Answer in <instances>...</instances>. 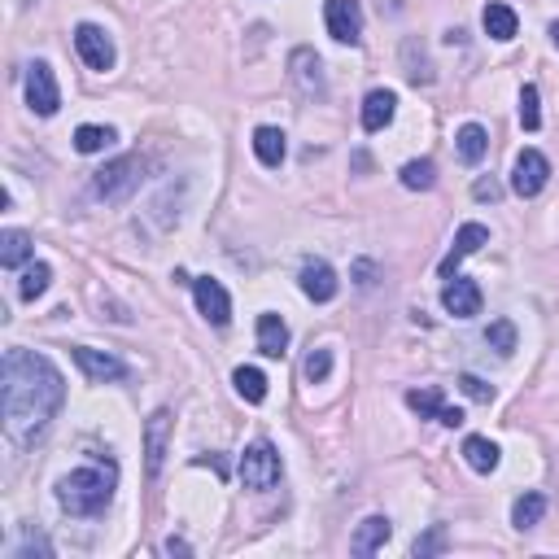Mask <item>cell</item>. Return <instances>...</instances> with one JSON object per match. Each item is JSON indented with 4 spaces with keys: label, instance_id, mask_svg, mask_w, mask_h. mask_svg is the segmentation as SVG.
<instances>
[{
    "label": "cell",
    "instance_id": "cell-1",
    "mask_svg": "<svg viewBox=\"0 0 559 559\" xmlns=\"http://www.w3.org/2000/svg\"><path fill=\"white\" fill-rule=\"evenodd\" d=\"M66 402V380L62 372L35 350H5L0 363V415H5V433L14 442L40 437L49 420Z\"/></svg>",
    "mask_w": 559,
    "mask_h": 559
},
{
    "label": "cell",
    "instance_id": "cell-2",
    "mask_svg": "<svg viewBox=\"0 0 559 559\" xmlns=\"http://www.w3.org/2000/svg\"><path fill=\"white\" fill-rule=\"evenodd\" d=\"M114 498V463L105 468H75L57 481V503L70 516H101Z\"/></svg>",
    "mask_w": 559,
    "mask_h": 559
},
{
    "label": "cell",
    "instance_id": "cell-3",
    "mask_svg": "<svg viewBox=\"0 0 559 559\" xmlns=\"http://www.w3.org/2000/svg\"><path fill=\"white\" fill-rule=\"evenodd\" d=\"M140 171H145V162L140 158H118V162H105L97 175H92V193L101 201H123L132 197L140 188Z\"/></svg>",
    "mask_w": 559,
    "mask_h": 559
},
{
    "label": "cell",
    "instance_id": "cell-4",
    "mask_svg": "<svg viewBox=\"0 0 559 559\" xmlns=\"http://www.w3.org/2000/svg\"><path fill=\"white\" fill-rule=\"evenodd\" d=\"M280 455H276V446L271 442H254L241 455V481H245V490H271V485L280 481Z\"/></svg>",
    "mask_w": 559,
    "mask_h": 559
},
{
    "label": "cell",
    "instance_id": "cell-5",
    "mask_svg": "<svg viewBox=\"0 0 559 559\" xmlns=\"http://www.w3.org/2000/svg\"><path fill=\"white\" fill-rule=\"evenodd\" d=\"M27 105L40 118H53L57 110H62V92H57V79H53L49 62H31L27 66Z\"/></svg>",
    "mask_w": 559,
    "mask_h": 559
},
{
    "label": "cell",
    "instance_id": "cell-6",
    "mask_svg": "<svg viewBox=\"0 0 559 559\" xmlns=\"http://www.w3.org/2000/svg\"><path fill=\"white\" fill-rule=\"evenodd\" d=\"M546 180H551V162H546V153L538 149H525L511 166V188H516V197H538Z\"/></svg>",
    "mask_w": 559,
    "mask_h": 559
},
{
    "label": "cell",
    "instance_id": "cell-7",
    "mask_svg": "<svg viewBox=\"0 0 559 559\" xmlns=\"http://www.w3.org/2000/svg\"><path fill=\"white\" fill-rule=\"evenodd\" d=\"M324 22H328V35L337 44H359V35H363L359 0H328V5H324Z\"/></svg>",
    "mask_w": 559,
    "mask_h": 559
},
{
    "label": "cell",
    "instance_id": "cell-8",
    "mask_svg": "<svg viewBox=\"0 0 559 559\" xmlns=\"http://www.w3.org/2000/svg\"><path fill=\"white\" fill-rule=\"evenodd\" d=\"M70 354H75L79 372L88 376L92 385H114V380H127V363H123V359H114V354L92 350V346H75Z\"/></svg>",
    "mask_w": 559,
    "mask_h": 559
},
{
    "label": "cell",
    "instance_id": "cell-9",
    "mask_svg": "<svg viewBox=\"0 0 559 559\" xmlns=\"http://www.w3.org/2000/svg\"><path fill=\"white\" fill-rule=\"evenodd\" d=\"M193 297H197V311L206 315V324L228 328V319H232V297H228V289H223L219 280H210V276L193 280Z\"/></svg>",
    "mask_w": 559,
    "mask_h": 559
},
{
    "label": "cell",
    "instance_id": "cell-10",
    "mask_svg": "<svg viewBox=\"0 0 559 559\" xmlns=\"http://www.w3.org/2000/svg\"><path fill=\"white\" fill-rule=\"evenodd\" d=\"M75 49H79V57H83V66H92V70H110V66H114V44H110V35H105L101 27H92V22L75 27Z\"/></svg>",
    "mask_w": 559,
    "mask_h": 559
},
{
    "label": "cell",
    "instance_id": "cell-11",
    "mask_svg": "<svg viewBox=\"0 0 559 559\" xmlns=\"http://www.w3.org/2000/svg\"><path fill=\"white\" fill-rule=\"evenodd\" d=\"M481 245H490V228H485V223H463V228L455 232V245H450V254L442 258V267H437V271H442V280L455 276L463 258H468V254H477Z\"/></svg>",
    "mask_w": 559,
    "mask_h": 559
},
{
    "label": "cell",
    "instance_id": "cell-12",
    "mask_svg": "<svg viewBox=\"0 0 559 559\" xmlns=\"http://www.w3.org/2000/svg\"><path fill=\"white\" fill-rule=\"evenodd\" d=\"M171 411L158 407L149 415V424H145V468H149V477H158L162 472V459H166V437H171Z\"/></svg>",
    "mask_w": 559,
    "mask_h": 559
},
{
    "label": "cell",
    "instance_id": "cell-13",
    "mask_svg": "<svg viewBox=\"0 0 559 559\" xmlns=\"http://www.w3.org/2000/svg\"><path fill=\"white\" fill-rule=\"evenodd\" d=\"M442 306L455 319H472V315H481V289H477V280H463V276H450L446 280V289H442Z\"/></svg>",
    "mask_w": 559,
    "mask_h": 559
},
{
    "label": "cell",
    "instance_id": "cell-14",
    "mask_svg": "<svg viewBox=\"0 0 559 559\" xmlns=\"http://www.w3.org/2000/svg\"><path fill=\"white\" fill-rule=\"evenodd\" d=\"M297 280H302V293L311 297V302H332V297H337V289H341V284H337V271H332L324 258H311V263L302 267V276H297Z\"/></svg>",
    "mask_w": 559,
    "mask_h": 559
},
{
    "label": "cell",
    "instance_id": "cell-15",
    "mask_svg": "<svg viewBox=\"0 0 559 559\" xmlns=\"http://www.w3.org/2000/svg\"><path fill=\"white\" fill-rule=\"evenodd\" d=\"M389 538H394V525H389V516H367L363 525L354 529L350 551H354V555H376V551H385Z\"/></svg>",
    "mask_w": 559,
    "mask_h": 559
},
{
    "label": "cell",
    "instance_id": "cell-16",
    "mask_svg": "<svg viewBox=\"0 0 559 559\" xmlns=\"http://www.w3.org/2000/svg\"><path fill=\"white\" fill-rule=\"evenodd\" d=\"M394 110H398V97L389 88L367 92V101H363V132H385V127L394 123Z\"/></svg>",
    "mask_w": 559,
    "mask_h": 559
},
{
    "label": "cell",
    "instance_id": "cell-17",
    "mask_svg": "<svg viewBox=\"0 0 559 559\" xmlns=\"http://www.w3.org/2000/svg\"><path fill=\"white\" fill-rule=\"evenodd\" d=\"M293 79H297V88L306 92V97H324V62L311 53V49H297L293 53Z\"/></svg>",
    "mask_w": 559,
    "mask_h": 559
},
{
    "label": "cell",
    "instance_id": "cell-18",
    "mask_svg": "<svg viewBox=\"0 0 559 559\" xmlns=\"http://www.w3.org/2000/svg\"><path fill=\"white\" fill-rule=\"evenodd\" d=\"M481 27H485L490 40L507 44V40H516L520 18H516V9H511V5H498V0H490V5H485V14H481Z\"/></svg>",
    "mask_w": 559,
    "mask_h": 559
},
{
    "label": "cell",
    "instance_id": "cell-19",
    "mask_svg": "<svg viewBox=\"0 0 559 559\" xmlns=\"http://www.w3.org/2000/svg\"><path fill=\"white\" fill-rule=\"evenodd\" d=\"M258 350L267 354V359H280L284 350H289V324H284L280 315H258Z\"/></svg>",
    "mask_w": 559,
    "mask_h": 559
},
{
    "label": "cell",
    "instance_id": "cell-20",
    "mask_svg": "<svg viewBox=\"0 0 559 559\" xmlns=\"http://www.w3.org/2000/svg\"><path fill=\"white\" fill-rule=\"evenodd\" d=\"M402 66H407V79L415 83V88H420V83L428 88V83L437 79V70H433V62H428L424 44L415 40V35H411V40H402Z\"/></svg>",
    "mask_w": 559,
    "mask_h": 559
},
{
    "label": "cell",
    "instance_id": "cell-21",
    "mask_svg": "<svg viewBox=\"0 0 559 559\" xmlns=\"http://www.w3.org/2000/svg\"><path fill=\"white\" fill-rule=\"evenodd\" d=\"M31 254H35V245H31V236H27V232H18V228L0 232V267H5V271H14V267H22V263H31Z\"/></svg>",
    "mask_w": 559,
    "mask_h": 559
},
{
    "label": "cell",
    "instance_id": "cell-22",
    "mask_svg": "<svg viewBox=\"0 0 559 559\" xmlns=\"http://www.w3.org/2000/svg\"><path fill=\"white\" fill-rule=\"evenodd\" d=\"M254 153H258V162H263V166H280L284 153H289L280 127H258V132H254Z\"/></svg>",
    "mask_w": 559,
    "mask_h": 559
},
{
    "label": "cell",
    "instance_id": "cell-23",
    "mask_svg": "<svg viewBox=\"0 0 559 559\" xmlns=\"http://www.w3.org/2000/svg\"><path fill=\"white\" fill-rule=\"evenodd\" d=\"M455 140H459V158L468 162V166H477L485 158V149H490V136H485L481 123H463Z\"/></svg>",
    "mask_w": 559,
    "mask_h": 559
},
{
    "label": "cell",
    "instance_id": "cell-24",
    "mask_svg": "<svg viewBox=\"0 0 559 559\" xmlns=\"http://www.w3.org/2000/svg\"><path fill=\"white\" fill-rule=\"evenodd\" d=\"M463 459H468L472 472H494L498 468V446L490 442V437H468V442H463Z\"/></svg>",
    "mask_w": 559,
    "mask_h": 559
},
{
    "label": "cell",
    "instance_id": "cell-25",
    "mask_svg": "<svg viewBox=\"0 0 559 559\" xmlns=\"http://www.w3.org/2000/svg\"><path fill=\"white\" fill-rule=\"evenodd\" d=\"M53 284V267L49 263H31L27 271H22V284H18V297L22 302H35V297H44Z\"/></svg>",
    "mask_w": 559,
    "mask_h": 559
},
{
    "label": "cell",
    "instance_id": "cell-26",
    "mask_svg": "<svg viewBox=\"0 0 559 559\" xmlns=\"http://www.w3.org/2000/svg\"><path fill=\"white\" fill-rule=\"evenodd\" d=\"M542 516H546V498L542 494H520L516 507H511V525H516V529L542 525Z\"/></svg>",
    "mask_w": 559,
    "mask_h": 559
},
{
    "label": "cell",
    "instance_id": "cell-27",
    "mask_svg": "<svg viewBox=\"0 0 559 559\" xmlns=\"http://www.w3.org/2000/svg\"><path fill=\"white\" fill-rule=\"evenodd\" d=\"M232 385H236V394H241L245 402H263L267 398V376L258 372V367H236Z\"/></svg>",
    "mask_w": 559,
    "mask_h": 559
},
{
    "label": "cell",
    "instance_id": "cell-28",
    "mask_svg": "<svg viewBox=\"0 0 559 559\" xmlns=\"http://www.w3.org/2000/svg\"><path fill=\"white\" fill-rule=\"evenodd\" d=\"M118 140L114 127H97V123H83L79 132H75V149L79 153H101V149H110Z\"/></svg>",
    "mask_w": 559,
    "mask_h": 559
},
{
    "label": "cell",
    "instance_id": "cell-29",
    "mask_svg": "<svg viewBox=\"0 0 559 559\" xmlns=\"http://www.w3.org/2000/svg\"><path fill=\"white\" fill-rule=\"evenodd\" d=\"M402 184H407L411 193H424V188H433V184H437V166L428 162V158L407 162V166H402Z\"/></svg>",
    "mask_w": 559,
    "mask_h": 559
},
{
    "label": "cell",
    "instance_id": "cell-30",
    "mask_svg": "<svg viewBox=\"0 0 559 559\" xmlns=\"http://www.w3.org/2000/svg\"><path fill=\"white\" fill-rule=\"evenodd\" d=\"M407 407L411 411H420V420H437V415H442V389H411L407 394Z\"/></svg>",
    "mask_w": 559,
    "mask_h": 559
},
{
    "label": "cell",
    "instance_id": "cell-31",
    "mask_svg": "<svg viewBox=\"0 0 559 559\" xmlns=\"http://www.w3.org/2000/svg\"><path fill=\"white\" fill-rule=\"evenodd\" d=\"M485 346L498 350L507 359V354L516 350V324H511V319H494V324L485 328Z\"/></svg>",
    "mask_w": 559,
    "mask_h": 559
},
{
    "label": "cell",
    "instance_id": "cell-32",
    "mask_svg": "<svg viewBox=\"0 0 559 559\" xmlns=\"http://www.w3.org/2000/svg\"><path fill=\"white\" fill-rule=\"evenodd\" d=\"M520 127H525V132H538L542 127V105H538V88H533V83L520 88Z\"/></svg>",
    "mask_w": 559,
    "mask_h": 559
},
{
    "label": "cell",
    "instance_id": "cell-33",
    "mask_svg": "<svg viewBox=\"0 0 559 559\" xmlns=\"http://www.w3.org/2000/svg\"><path fill=\"white\" fill-rule=\"evenodd\" d=\"M446 542H450V538H446V529H442V525H433V529H428V533H420V538L411 542V555H415V559H428V555H442V551H446Z\"/></svg>",
    "mask_w": 559,
    "mask_h": 559
},
{
    "label": "cell",
    "instance_id": "cell-34",
    "mask_svg": "<svg viewBox=\"0 0 559 559\" xmlns=\"http://www.w3.org/2000/svg\"><path fill=\"white\" fill-rule=\"evenodd\" d=\"M328 372H332V350H324V346H319V350H311V354H306V363H302V376L311 380V385H324V380H328Z\"/></svg>",
    "mask_w": 559,
    "mask_h": 559
},
{
    "label": "cell",
    "instance_id": "cell-35",
    "mask_svg": "<svg viewBox=\"0 0 559 559\" xmlns=\"http://www.w3.org/2000/svg\"><path fill=\"white\" fill-rule=\"evenodd\" d=\"M459 389H463V394H468L472 402H481V407H490V402H494V385H485V380L481 376H459Z\"/></svg>",
    "mask_w": 559,
    "mask_h": 559
},
{
    "label": "cell",
    "instance_id": "cell-36",
    "mask_svg": "<svg viewBox=\"0 0 559 559\" xmlns=\"http://www.w3.org/2000/svg\"><path fill=\"white\" fill-rule=\"evenodd\" d=\"M472 197H477V201H498V197H503V188H498L494 175H481V180L472 184Z\"/></svg>",
    "mask_w": 559,
    "mask_h": 559
},
{
    "label": "cell",
    "instance_id": "cell-37",
    "mask_svg": "<svg viewBox=\"0 0 559 559\" xmlns=\"http://www.w3.org/2000/svg\"><path fill=\"white\" fill-rule=\"evenodd\" d=\"M437 424L459 428V424H463V411H459V407H442V415H437Z\"/></svg>",
    "mask_w": 559,
    "mask_h": 559
},
{
    "label": "cell",
    "instance_id": "cell-38",
    "mask_svg": "<svg viewBox=\"0 0 559 559\" xmlns=\"http://www.w3.org/2000/svg\"><path fill=\"white\" fill-rule=\"evenodd\" d=\"M372 263H359V267H354V276H359V284H363V289H372Z\"/></svg>",
    "mask_w": 559,
    "mask_h": 559
},
{
    "label": "cell",
    "instance_id": "cell-39",
    "mask_svg": "<svg viewBox=\"0 0 559 559\" xmlns=\"http://www.w3.org/2000/svg\"><path fill=\"white\" fill-rule=\"evenodd\" d=\"M166 555H188V542H180V538H166Z\"/></svg>",
    "mask_w": 559,
    "mask_h": 559
},
{
    "label": "cell",
    "instance_id": "cell-40",
    "mask_svg": "<svg viewBox=\"0 0 559 559\" xmlns=\"http://www.w3.org/2000/svg\"><path fill=\"white\" fill-rule=\"evenodd\" d=\"M551 40H555V49H559V22H555V27H551Z\"/></svg>",
    "mask_w": 559,
    "mask_h": 559
}]
</instances>
